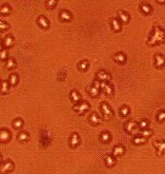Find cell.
Wrapping results in <instances>:
<instances>
[{"label": "cell", "instance_id": "cell-1", "mask_svg": "<svg viewBox=\"0 0 165 174\" xmlns=\"http://www.w3.org/2000/svg\"><path fill=\"white\" fill-rule=\"evenodd\" d=\"M164 40H165V32L162 29L156 27L154 29V32L151 34L150 38L148 40V44L156 45V44H159V43H162Z\"/></svg>", "mask_w": 165, "mask_h": 174}, {"label": "cell", "instance_id": "cell-2", "mask_svg": "<svg viewBox=\"0 0 165 174\" xmlns=\"http://www.w3.org/2000/svg\"><path fill=\"white\" fill-rule=\"evenodd\" d=\"M74 111L77 112L78 114L82 115L84 114L88 109H90V104L87 102H77V104L74 106Z\"/></svg>", "mask_w": 165, "mask_h": 174}, {"label": "cell", "instance_id": "cell-3", "mask_svg": "<svg viewBox=\"0 0 165 174\" xmlns=\"http://www.w3.org/2000/svg\"><path fill=\"white\" fill-rule=\"evenodd\" d=\"M12 170H14V164L11 160H7L2 163V165L0 166V172L5 173V172H11Z\"/></svg>", "mask_w": 165, "mask_h": 174}, {"label": "cell", "instance_id": "cell-4", "mask_svg": "<svg viewBox=\"0 0 165 174\" xmlns=\"http://www.w3.org/2000/svg\"><path fill=\"white\" fill-rule=\"evenodd\" d=\"M11 139V132L7 129L0 130V143H7Z\"/></svg>", "mask_w": 165, "mask_h": 174}, {"label": "cell", "instance_id": "cell-5", "mask_svg": "<svg viewBox=\"0 0 165 174\" xmlns=\"http://www.w3.org/2000/svg\"><path fill=\"white\" fill-rule=\"evenodd\" d=\"M101 110H102V112H103V115H104L105 118L110 119L113 117V112H112V110H110V107H108L106 104H101Z\"/></svg>", "mask_w": 165, "mask_h": 174}, {"label": "cell", "instance_id": "cell-6", "mask_svg": "<svg viewBox=\"0 0 165 174\" xmlns=\"http://www.w3.org/2000/svg\"><path fill=\"white\" fill-rule=\"evenodd\" d=\"M154 146L157 149L158 155H162L165 153V141H155Z\"/></svg>", "mask_w": 165, "mask_h": 174}, {"label": "cell", "instance_id": "cell-7", "mask_svg": "<svg viewBox=\"0 0 165 174\" xmlns=\"http://www.w3.org/2000/svg\"><path fill=\"white\" fill-rule=\"evenodd\" d=\"M124 129L127 133H134V131L137 129V124L135 122H128L124 125Z\"/></svg>", "mask_w": 165, "mask_h": 174}, {"label": "cell", "instance_id": "cell-8", "mask_svg": "<svg viewBox=\"0 0 165 174\" xmlns=\"http://www.w3.org/2000/svg\"><path fill=\"white\" fill-rule=\"evenodd\" d=\"M80 143V138H79V135L78 134H73L72 136H71V138H69V145H71V147L72 148H76V147L79 145Z\"/></svg>", "mask_w": 165, "mask_h": 174}, {"label": "cell", "instance_id": "cell-9", "mask_svg": "<svg viewBox=\"0 0 165 174\" xmlns=\"http://www.w3.org/2000/svg\"><path fill=\"white\" fill-rule=\"evenodd\" d=\"M155 64L157 68H162L165 64V57L162 55H156L155 56Z\"/></svg>", "mask_w": 165, "mask_h": 174}, {"label": "cell", "instance_id": "cell-10", "mask_svg": "<svg viewBox=\"0 0 165 174\" xmlns=\"http://www.w3.org/2000/svg\"><path fill=\"white\" fill-rule=\"evenodd\" d=\"M37 22L42 29H48V27H50V22H48V20L44 16H40V17L38 18Z\"/></svg>", "mask_w": 165, "mask_h": 174}, {"label": "cell", "instance_id": "cell-11", "mask_svg": "<svg viewBox=\"0 0 165 174\" xmlns=\"http://www.w3.org/2000/svg\"><path fill=\"white\" fill-rule=\"evenodd\" d=\"M59 16H60V19L62 21H65V22L72 20V14L69 12H67V11H62V12H60V15Z\"/></svg>", "mask_w": 165, "mask_h": 174}, {"label": "cell", "instance_id": "cell-12", "mask_svg": "<svg viewBox=\"0 0 165 174\" xmlns=\"http://www.w3.org/2000/svg\"><path fill=\"white\" fill-rule=\"evenodd\" d=\"M10 90V84L9 81H2L0 84V93L1 94H7Z\"/></svg>", "mask_w": 165, "mask_h": 174}, {"label": "cell", "instance_id": "cell-13", "mask_svg": "<svg viewBox=\"0 0 165 174\" xmlns=\"http://www.w3.org/2000/svg\"><path fill=\"white\" fill-rule=\"evenodd\" d=\"M118 15H119V19H120L121 22L127 23L128 21H129V15H128L127 13H125L123 11H120V12L118 13Z\"/></svg>", "mask_w": 165, "mask_h": 174}, {"label": "cell", "instance_id": "cell-14", "mask_svg": "<svg viewBox=\"0 0 165 174\" xmlns=\"http://www.w3.org/2000/svg\"><path fill=\"white\" fill-rule=\"evenodd\" d=\"M114 59L118 63H124L126 61V57H125V55H124L123 53H118V54H116V55L114 56Z\"/></svg>", "mask_w": 165, "mask_h": 174}, {"label": "cell", "instance_id": "cell-15", "mask_svg": "<svg viewBox=\"0 0 165 174\" xmlns=\"http://www.w3.org/2000/svg\"><path fill=\"white\" fill-rule=\"evenodd\" d=\"M110 25H112V29L115 32H119L121 30L120 21L118 20V19H113V20L110 21Z\"/></svg>", "mask_w": 165, "mask_h": 174}, {"label": "cell", "instance_id": "cell-16", "mask_svg": "<svg viewBox=\"0 0 165 174\" xmlns=\"http://www.w3.org/2000/svg\"><path fill=\"white\" fill-rule=\"evenodd\" d=\"M140 9H141L142 13L145 15H148L151 13V7L147 3H142L141 5H140Z\"/></svg>", "mask_w": 165, "mask_h": 174}, {"label": "cell", "instance_id": "cell-17", "mask_svg": "<svg viewBox=\"0 0 165 174\" xmlns=\"http://www.w3.org/2000/svg\"><path fill=\"white\" fill-rule=\"evenodd\" d=\"M100 86H101V88H102V90L106 93L107 95H112L113 94V88L110 87V86H108V84H106L105 82H101L100 84Z\"/></svg>", "mask_w": 165, "mask_h": 174}, {"label": "cell", "instance_id": "cell-18", "mask_svg": "<svg viewBox=\"0 0 165 174\" xmlns=\"http://www.w3.org/2000/svg\"><path fill=\"white\" fill-rule=\"evenodd\" d=\"M13 44H14V38H13L11 35L7 36V37H5V39H4L3 46H5V48H11Z\"/></svg>", "mask_w": 165, "mask_h": 174}, {"label": "cell", "instance_id": "cell-19", "mask_svg": "<svg viewBox=\"0 0 165 174\" xmlns=\"http://www.w3.org/2000/svg\"><path fill=\"white\" fill-rule=\"evenodd\" d=\"M133 143H135V145H137V146H140V145H143V143H146V138L145 137H143V136H137V137H135L134 139H133Z\"/></svg>", "mask_w": 165, "mask_h": 174}, {"label": "cell", "instance_id": "cell-20", "mask_svg": "<svg viewBox=\"0 0 165 174\" xmlns=\"http://www.w3.org/2000/svg\"><path fill=\"white\" fill-rule=\"evenodd\" d=\"M124 151H125V150H124V148L122 146H117V147H115L113 154L115 156H121V155H123Z\"/></svg>", "mask_w": 165, "mask_h": 174}, {"label": "cell", "instance_id": "cell-21", "mask_svg": "<svg viewBox=\"0 0 165 174\" xmlns=\"http://www.w3.org/2000/svg\"><path fill=\"white\" fill-rule=\"evenodd\" d=\"M18 80H19V78H18L17 74H12L9 78V84H10V86H16L18 84Z\"/></svg>", "mask_w": 165, "mask_h": 174}, {"label": "cell", "instance_id": "cell-22", "mask_svg": "<svg viewBox=\"0 0 165 174\" xmlns=\"http://www.w3.org/2000/svg\"><path fill=\"white\" fill-rule=\"evenodd\" d=\"M71 99H72L74 102H79L80 99H81V96H80V94L77 92V91H72V93H71Z\"/></svg>", "mask_w": 165, "mask_h": 174}, {"label": "cell", "instance_id": "cell-23", "mask_svg": "<svg viewBox=\"0 0 165 174\" xmlns=\"http://www.w3.org/2000/svg\"><path fill=\"white\" fill-rule=\"evenodd\" d=\"M90 122H92V125H99L100 122H101V119L98 117V115L93 113L90 117Z\"/></svg>", "mask_w": 165, "mask_h": 174}, {"label": "cell", "instance_id": "cell-24", "mask_svg": "<svg viewBox=\"0 0 165 174\" xmlns=\"http://www.w3.org/2000/svg\"><path fill=\"white\" fill-rule=\"evenodd\" d=\"M30 138V135H28V132H20L18 134V140L19 141H26Z\"/></svg>", "mask_w": 165, "mask_h": 174}, {"label": "cell", "instance_id": "cell-25", "mask_svg": "<svg viewBox=\"0 0 165 174\" xmlns=\"http://www.w3.org/2000/svg\"><path fill=\"white\" fill-rule=\"evenodd\" d=\"M11 13V7L7 4H3L0 7V14L1 15H9Z\"/></svg>", "mask_w": 165, "mask_h": 174}, {"label": "cell", "instance_id": "cell-26", "mask_svg": "<svg viewBox=\"0 0 165 174\" xmlns=\"http://www.w3.org/2000/svg\"><path fill=\"white\" fill-rule=\"evenodd\" d=\"M97 77H98V79L102 80V81L110 79V75H108L106 72H104V71H101V72H99V73H98V75H97Z\"/></svg>", "mask_w": 165, "mask_h": 174}, {"label": "cell", "instance_id": "cell-27", "mask_svg": "<svg viewBox=\"0 0 165 174\" xmlns=\"http://www.w3.org/2000/svg\"><path fill=\"white\" fill-rule=\"evenodd\" d=\"M13 127H14L15 129H21L23 127V120L20 118L15 119L14 122H13Z\"/></svg>", "mask_w": 165, "mask_h": 174}, {"label": "cell", "instance_id": "cell-28", "mask_svg": "<svg viewBox=\"0 0 165 174\" xmlns=\"http://www.w3.org/2000/svg\"><path fill=\"white\" fill-rule=\"evenodd\" d=\"M5 66H7V70L14 69L15 66H16V61H15V59H13V58H10V59H7Z\"/></svg>", "mask_w": 165, "mask_h": 174}, {"label": "cell", "instance_id": "cell-29", "mask_svg": "<svg viewBox=\"0 0 165 174\" xmlns=\"http://www.w3.org/2000/svg\"><path fill=\"white\" fill-rule=\"evenodd\" d=\"M105 164H106V166H108V167H113L114 165L116 164V160H115L114 157L107 156L106 158H105Z\"/></svg>", "mask_w": 165, "mask_h": 174}, {"label": "cell", "instance_id": "cell-30", "mask_svg": "<svg viewBox=\"0 0 165 174\" xmlns=\"http://www.w3.org/2000/svg\"><path fill=\"white\" fill-rule=\"evenodd\" d=\"M110 140V134L107 132H104L101 134V141L102 143H107Z\"/></svg>", "mask_w": 165, "mask_h": 174}, {"label": "cell", "instance_id": "cell-31", "mask_svg": "<svg viewBox=\"0 0 165 174\" xmlns=\"http://www.w3.org/2000/svg\"><path fill=\"white\" fill-rule=\"evenodd\" d=\"M151 134H152V131H151L150 129H148V128L143 129L141 131V135L143 136V137H145V138H148L149 136H151Z\"/></svg>", "mask_w": 165, "mask_h": 174}, {"label": "cell", "instance_id": "cell-32", "mask_svg": "<svg viewBox=\"0 0 165 174\" xmlns=\"http://www.w3.org/2000/svg\"><path fill=\"white\" fill-rule=\"evenodd\" d=\"M88 91H90V94L92 95L93 97H96V96H98V95H99V91H98V88H96L95 86L90 88Z\"/></svg>", "mask_w": 165, "mask_h": 174}, {"label": "cell", "instance_id": "cell-33", "mask_svg": "<svg viewBox=\"0 0 165 174\" xmlns=\"http://www.w3.org/2000/svg\"><path fill=\"white\" fill-rule=\"evenodd\" d=\"M128 113H129V109H128L127 107H122V108L120 109L121 116L125 117V116H127V115H128Z\"/></svg>", "mask_w": 165, "mask_h": 174}, {"label": "cell", "instance_id": "cell-34", "mask_svg": "<svg viewBox=\"0 0 165 174\" xmlns=\"http://www.w3.org/2000/svg\"><path fill=\"white\" fill-rule=\"evenodd\" d=\"M57 2H58V0H48L46 1V7L48 9H53L54 7H56Z\"/></svg>", "mask_w": 165, "mask_h": 174}, {"label": "cell", "instance_id": "cell-35", "mask_svg": "<svg viewBox=\"0 0 165 174\" xmlns=\"http://www.w3.org/2000/svg\"><path fill=\"white\" fill-rule=\"evenodd\" d=\"M157 119H158V122H165V111L159 112L158 116H157Z\"/></svg>", "mask_w": 165, "mask_h": 174}, {"label": "cell", "instance_id": "cell-36", "mask_svg": "<svg viewBox=\"0 0 165 174\" xmlns=\"http://www.w3.org/2000/svg\"><path fill=\"white\" fill-rule=\"evenodd\" d=\"M139 128L140 129H146V128H148V122L147 120H145V119H143V120H141V122H139Z\"/></svg>", "mask_w": 165, "mask_h": 174}, {"label": "cell", "instance_id": "cell-37", "mask_svg": "<svg viewBox=\"0 0 165 174\" xmlns=\"http://www.w3.org/2000/svg\"><path fill=\"white\" fill-rule=\"evenodd\" d=\"M9 28H10V25H7V22L0 20V31H5V30H7Z\"/></svg>", "mask_w": 165, "mask_h": 174}, {"label": "cell", "instance_id": "cell-38", "mask_svg": "<svg viewBox=\"0 0 165 174\" xmlns=\"http://www.w3.org/2000/svg\"><path fill=\"white\" fill-rule=\"evenodd\" d=\"M87 68H88V62L87 61H82V62L79 63V69L81 71H85V70H87Z\"/></svg>", "mask_w": 165, "mask_h": 174}, {"label": "cell", "instance_id": "cell-39", "mask_svg": "<svg viewBox=\"0 0 165 174\" xmlns=\"http://www.w3.org/2000/svg\"><path fill=\"white\" fill-rule=\"evenodd\" d=\"M7 58V52L5 50H1V51H0V59L5 60Z\"/></svg>", "mask_w": 165, "mask_h": 174}, {"label": "cell", "instance_id": "cell-40", "mask_svg": "<svg viewBox=\"0 0 165 174\" xmlns=\"http://www.w3.org/2000/svg\"><path fill=\"white\" fill-rule=\"evenodd\" d=\"M159 3H161V4H165V0H157Z\"/></svg>", "mask_w": 165, "mask_h": 174}, {"label": "cell", "instance_id": "cell-41", "mask_svg": "<svg viewBox=\"0 0 165 174\" xmlns=\"http://www.w3.org/2000/svg\"><path fill=\"white\" fill-rule=\"evenodd\" d=\"M2 46H3V43H2V41H1V40H0V51H1V50H2Z\"/></svg>", "mask_w": 165, "mask_h": 174}, {"label": "cell", "instance_id": "cell-42", "mask_svg": "<svg viewBox=\"0 0 165 174\" xmlns=\"http://www.w3.org/2000/svg\"><path fill=\"white\" fill-rule=\"evenodd\" d=\"M0 164H1V155H0Z\"/></svg>", "mask_w": 165, "mask_h": 174}, {"label": "cell", "instance_id": "cell-43", "mask_svg": "<svg viewBox=\"0 0 165 174\" xmlns=\"http://www.w3.org/2000/svg\"><path fill=\"white\" fill-rule=\"evenodd\" d=\"M0 35H1V31H0Z\"/></svg>", "mask_w": 165, "mask_h": 174}, {"label": "cell", "instance_id": "cell-44", "mask_svg": "<svg viewBox=\"0 0 165 174\" xmlns=\"http://www.w3.org/2000/svg\"><path fill=\"white\" fill-rule=\"evenodd\" d=\"M0 84H1V82H0Z\"/></svg>", "mask_w": 165, "mask_h": 174}]
</instances>
